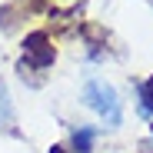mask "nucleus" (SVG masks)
Instances as JSON below:
<instances>
[{"label": "nucleus", "mask_w": 153, "mask_h": 153, "mask_svg": "<svg viewBox=\"0 0 153 153\" xmlns=\"http://www.w3.org/2000/svg\"><path fill=\"white\" fill-rule=\"evenodd\" d=\"M83 103H87L93 113H100V120H103L107 126H120L123 107H120L117 90H113L107 80H90V83L83 87Z\"/></svg>", "instance_id": "f257e3e1"}, {"label": "nucleus", "mask_w": 153, "mask_h": 153, "mask_svg": "<svg viewBox=\"0 0 153 153\" xmlns=\"http://www.w3.org/2000/svg\"><path fill=\"white\" fill-rule=\"evenodd\" d=\"M57 60V47L50 43V33L47 30H33L23 37V63L33 67V70H47L53 67Z\"/></svg>", "instance_id": "f03ea898"}, {"label": "nucleus", "mask_w": 153, "mask_h": 153, "mask_svg": "<svg viewBox=\"0 0 153 153\" xmlns=\"http://www.w3.org/2000/svg\"><path fill=\"white\" fill-rule=\"evenodd\" d=\"M0 130L4 133H20L17 130V117H13V103H10V90H7V83L0 80Z\"/></svg>", "instance_id": "7ed1b4c3"}, {"label": "nucleus", "mask_w": 153, "mask_h": 153, "mask_svg": "<svg viewBox=\"0 0 153 153\" xmlns=\"http://www.w3.org/2000/svg\"><path fill=\"white\" fill-rule=\"evenodd\" d=\"M83 37H87V43L93 47L90 53L100 57V47H107V30H103V27H97V23H87V27H83Z\"/></svg>", "instance_id": "20e7f679"}, {"label": "nucleus", "mask_w": 153, "mask_h": 153, "mask_svg": "<svg viewBox=\"0 0 153 153\" xmlns=\"http://www.w3.org/2000/svg\"><path fill=\"white\" fill-rule=\"evenodd\" d=\"M93 150V130L90 126H80L73 133V153H90Z\"/></svg>", "instance_id": "39448f33"}, {"label": "nucleus", "mask_w": 153, "mask_h": 153, "mask_svg": "<svg viewBox=\"0 0 153 153\" xmlns=\"http://www.w3.org/2000/svg\"><path fill=\"white\" fill-rule=\"evenodd\" d=\"M140 110L143 113H153V76L140 83Z\"/></svg>", "instance_id": "423d86ee"}, {"label": "nucleus", "mask_w": 153, "mask_h": 153, "mask_svg": "<svg viewBox=\"0 0 153 153\" xmlns=\"http://www.w3.org/2000/svg\"><path fill=\"white\" fill-rule=\"evenodd\" d=\"M13 17H17V10H13V7H4V10H0V27H4L7 33L17 27V20H13Z\"/></svg>", "instance_id": "0eeeda50"}, {"label": "nucleus", "mask_w": 153, "mask_h": 153, "mask_svg": "<svg viewBox=\"0 0 153 153\" xmlns=\"http://www.w3.org/2000/svg\"><path fill=\"white\" fill-rule=\"evenodd\" d=\"M47 153H67V146H60V143H53V146H50Z\"/></svg>", "instance_id": "6e6552de"}, {"label": "nucleus", "mask_w": 153, "mask_h": 153, "mask_svg": "<svg viewBox=\"0 0 153 153\" xmlns=\"http://www.w3.org/2000/svg\"><path fill=\"white\" fill-rule=\"evenodd\" d=\"M150 137H153V126H150Z\"/></svg>", "instance_id": "1a4fd4ad"}]
</instances>
